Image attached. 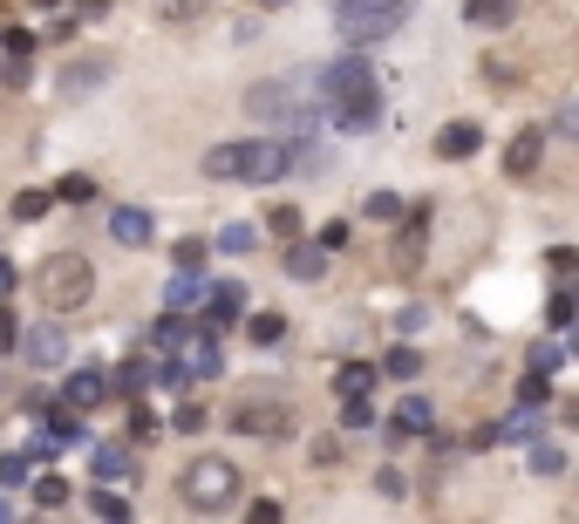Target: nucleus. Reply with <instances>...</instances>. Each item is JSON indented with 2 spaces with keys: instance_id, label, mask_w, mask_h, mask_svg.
Masks as SVG:
<instances>
[{
  "instance_id": "3",
  "label": "nucleus",
  "mask_w": 579,
  "mask_h": 524,
  "mask_svg": "<svg viewBox=\"0 0 579 524\" xmlns=\"http://www.w3.org/2000/svg\"><path fill=\"white\" fill-rule=\"evenodd\" d=\"M409 14H416V0H334V21H341V34H347V49L389 42Z\"/></svg>"
},
{
  "instance_id": "45",
  "label": "nucleus",
  "mask_w": 579,
  "mask_h": 524,
  "mask_svg": "<svg viewBox=\"0 0 579 524\" xmlns=\"http://www.w3.org/2000/svg\"><path fill=\"white\" fill-rule=\"evenodd\" d=\"M246 524H280V504H274V498H259V504L246 511Z\"/></svg>"
},
{
  "instance_id": "34",
  "label": "nucleus",
  "mask_w": 579,
  "mask_h": 524,
  "mask_svg": "<svg viewBox=\"0 0 579 524\" xmlns=\"http://www.w3.org/2000/svg\"><path fill=\"white\" fill-rule=\"evenodd\" d=\"M538 402H546V375H525V382H518V409L532 416V409H538Z\"/></svg>"
},
{
  "instance_id": "36",
  "label": "nucleus",
  "mask_w": 579,
  "mask_h": 524,
  "mask_svg": "<svg viewBox=\"0 0 579 524\" xmlns=\"http://www.w3.org/2000/svg\"><path fill=\"white\" fill-rule=\"evenodd\" d=\"M559 463H566V457L553 450V442H538V450H532V470H538V477H559Z\"/></svg>"
},
{
  "instance_id": "14",
  "label": "nucleus",
  "mask_w": 579,
  "mask_h": 524,
  "mask_svg": "<svg viewBox=\"0 0 579 524\" xmlns=\"http://www.w3.org/2000/svg\"><path fill=\"white\" fill-rule=\"evenodd\" d=\"M150 14H158L164 28H199L212 14V0H150Z\"/></svg>"
},
{
  "instance_id": "11",
  "label": "nucleus",
  "mask_w": 579,
  "mask_h": 524,
  "mask_svg": "<svg viewBox=\"0 0 579 524\" xmlns=\"http://www.w3.org/2000/svg\"><path fill=\"white\" fill-rule=\"evenodd\" d=\"M109 238L116 246H150V212L143 205H116L109 212Z\"/></svg>"
},
{
  "instance_id": "40",
  "label": "nucleus",
  "mask_w": 579,
  "mask_h": 524,
  "mask_svg": "<svg viewBox=\"0 0 579 524\" xmlns=\"http://www.w3.org/2000/svg\"><path fill=\"white\" fill-rule=\"evenodd\" d=\"M266 225H274V232H287V238H293V232H300V212H293V205H274V212H266Z\"/></svg>"
},
{
  "instance_id": "41",
  "label": "nucleus",
  "mask_w": 579,
  "mask_h": 524,
  "mask_svg": "<svg viewBox=\"0 0 579 524\" xmlns=\"http://www.w3.org/2000/svg\"><path fill=\"white\" fill-rule=\"evenodd\" d=\"M34 498H42V504H68V483L62 477H42V483H34Z\"/></svg>"
},
{
  "instance_id": "12",
  "label": "nucleus",
  "mask_w": 579,
  "mask_h": 524,
  "mask_svg": "<svg viewBox=\"0 0 579 524\" xmlns=\"http://www.w3.org/2000/svg\"><path fill=\"white\" fill-rule=\"evenodd\" d=\"M478 143H484V130H478V124H443L437 157H443V164H463V157H478Z\"/></svg>"
},
{
  "instance_id": "20",
  "label": "nucleus",
  "mask_w": 579,
  "mask_h": 524,
  "mask_svg": "<svg viewBox=\"0 0 579 524\" xmlns=\"http://www.w3.org/2000/svg\"><path fill=\"white\" fill-rule=\"evenodd\" d=\"M430 423H437V416H430V402H422V395H403V409H396V436H422Z\"/></svg>"
},
{
  "instance_id": "18",
  "label": "nucleus",
  "mask_w": 579,
  "mask_h": 524,
  "mask_svg": "<svg viewBox=\"0 0 579 524\" xmlns=\"http://www.w3.org/2000/svg\"><path fill=\"white\" fill-rule=\"evenodd\" d=\"M89 470H96V477H109V483H116V477H130V470H137V457H130V442H103V450H96V463H89Z\"/></svg>"
},
{
  "instance_id": "31",
  "label": "nucleus",
  "mask_w": 579,
  "mask_h": 524,
  "mask_svg": "<svg viewBox=\"0 0 579 524\" xmlns=\"http://www.w3.org/2000/svg\"><path fill=\"white\" fill-rule=\"evenodd\" d=\"M0 83H8V89H28V83H34V62H28V55H8V68H0Z\"/></svg>"
},
{
  "instance_id": "10",
  "label": "nucleus",
  "mask_w": 579,
  "mask_h": 524,
  "mask_svg": "<svg viewBox=\"0 0 579 524\" xmlns=\"http://www.w3.org/2000/svg\"><path fill=\"white\" fill-rule=\"evenodd\" d=\"M239 307H246V287H239V279H218V287L205 293V328L218 334L225 320H239Z\"/></svg>"
},
{
  "instance_id": "39",
  "label": "nucleus",
  "mask_w": 579,
  "mask_h": 524,
  "mask_svg": "<svg viewBox=\"0 0 579 524\" xmlns=\"http://www.w3.org/2000/svg\"><path fill=\"white\" fill-rule=\"evenodd\" d=\"M341 423H347V429H368L375 409H368V402H341Z\"/></svg>"
},
{
  "instance_id": "13",
  "label": "nucleus",
  "mask_w": 579,
  "mask_h": 524,
  "mask_svg": "<svg viewBox=\"0 0 579 524\" xmlns=\"http://www.w3.org/2000/svg\"><path fill=\"white\" fill-rule=\"evenodd\" d=\"M463 21H471V28H512L518 0H463Z\"/></svg>"
},
{
  "instance_id": "17",
  "label": "nucleus",
  "mask_w": 579,
  "mask_h": 524,
  "mask_svg": "<svg viewBox=\"0 0 579 524\" xmlns=\"http://www.w3.org/2000/svg\"><path fill=\"white\" fill-rule=\"evenodd\" d=\"M368 388H375V368H368V361H347V368L334 375V395H341V402H368Z\"/></svg>"
},
{
  "instance_id": "47",
  "label": "nucleus",
  "mask_w": 579,
  "mask_h": 524,
  "mask_svg": "<svg viewBox=\"0 0 579 524\" xmlns=\"http://www.w3.org/2000/svg\"><path fill=\"white\" fill-rule=\"evenodd\" d=\"M0 293H14V266L8 259H0Z\"/></svg>"
},
{
  "instance_id": "44",
  "label": "nucleus",
  "mask_w": 579,
  "mask_h": 524,
  "mask_svg": "<svg viewBox=\"0 0 579 524\" xmlns=\"http://www.w3.org/2000/svg\"><path fill=\"white\" fill-rule=\"evenodd\" d=\"M553 368H559V347H553V341L532 347V375H553Z\"/></svg>"
},
{
  "instance_id": "24",
  "label": "nucleus",
  "mask_w": 579,
  "mask_h": 524,
  "mask_svg": "<svg viewBox=\"0 0 579 524\" xmlns=\"http://www.w3.org/2000/svg\"><path fill=\"white\" fill-rule=\"evenodd\" d=\"M55 197H68V205H89V197H96V178H89V171H75V178L55 184Z\"/></svg>"
},
{
  "instance_id": "33",
  "label": "nucleus",
  "mask_w": 579,
  "mask_h": 524,
  "mask_svg": "<svg viewBox=\"0 0 579 524\" xmlns=\"http://www.w3.org/2000/svg\"><path fill=\"white\" fill-rule=\"evenodd\" d=\"M171 429H184V436H199V429H205V402H184V409L171 416Z\"/></svg>"
},
{
  "instance_id": "26",
  "label": "nucleus",
  "mask_w": 579,
  "mask_h": 524,
  "mask_svg": "<svg viewBox=\"0 0 579 524\" xmlns=\"http://www.w3.org/2000/svg\"><path fill=\"white\" fill-rule=\"evenodd\" d=\"M89 511H96L103 524H130V504H124V498H109V491H96V498H89Z\"/></svg>"
},
{
  "instance_id": "32",
  "label": "nucleus",
  "mask_w": 579,
  "mask_h": 524,
  "mask_svg": "<svg viewBox=\"0 0 579 524\" xmlns=\"http://www.w3.org/2000/svg\"><path fill=\"white\" fill-rule=\"evenodd\" d=\"M368 218H382V225H396V218H403V197H389V191H375V197H368Z\"/></svg>"
},
{
  "instance_id": "15",
  "label": "nucleus",
  "mask_w": 579,
  "mask_h": 524,
  "mask_svg": "<svg viewBox=\"0 0 579 524\" xmlns=\"http://www.w3.org/2000/svg\"><path fill=\"white\" fill-rule=\"evenodd\" d=\"M205 272H178L171 287H164V300H171V313H191V307H205Z\"/></svg>"
},
{
  "instance_id": "9",
  "label": "nucleus",
  "mask_w": 579,
  "mask_h": 524,
  "mask_svg": "<svg viewBox=\"0 0 579 524\" xmlns=\"http://www.w3.org/2000/svg\"><path fill=\"white\" fill-rule=\"evenodd\" d=\"M62 402H68V416H89V409H103V402H109V382H103L96 368H75L68 388H62Z\"/></svg>"
},
{
  "instance_id": "7",
  "label": "nucleus",
  "mask_w": 579,
  "mask_h": 524,
  "mask_svg": "<svg viewBox=\"0 0 579 524\" xmlns=\"http://www.w3.org/2000/svg\"><path fill=\"white\" fill-rule=\"evenodd\" d=\"M178 368H184L191 382H218V375H225V354H218V334L205 328V320H199V328H191V341H184V361H178Z\"/></svg>"
},
{
  "instance_id": "23",
  "label": "nucleus",
  "mask_w": 579,
  "mask_h": 524,
  "mask_svg": "<svg viewBox=\"0 0 579 524\" xmlns=\"http://www.w3.org/2000/svg\"><path fill=\"white\" fill-rule=\"evenodd\" d=\"M253 246H259V232H253V225H225V232H218V253H232V259L253 253Z\"/></svg>"
},
{
  "instance_id": "42",
  "label": "nucleus",
  "mask_w": 579,
  "mask_h": 524,
  "mask_svg": "<svg viewBox=\"0 0 579 524\" xmlns=\"http://www.w3.org/2000/svg\"><path fill=\"white\" fill-rule=\"evenodd\" d=\"M347 246V218H334V225H321V253H341Z\"/></svg>"
},
{
  "instance_id": "38",
  "label": "nucleus",
  "mask_w": 579,
  "mask_h": 524,
  "mask_svg": "<svg viewBox=\"0 0 579 524\" xmlns=\"http://www.w3.org/2000/svg\"><path fill=\"white\" fill-rule=\"evenodd\" d=\"M0 483H28V457H21V450L0 457Z\"/></svg>"
},
{
  "instance_id": "48",
  "label": "nucleus",
  "mask_w": 579,
  "mask_h": 524,
  "mask_svg": "<svg viewBox=\"0 0 579 524\" xmlns=\"http://www.w3.org/2000/svg\"><path fill=\"white\" fill-rule=\"evenodd\" d=\"M0 524H21V511H14V504H8V498H0Z\"/></svg>"
},
{
  "instance_id": "25",
  "label": "nucleus",
  "mask_w": 579,
  "mask_h": 524,
  "mask_svg": "<svg viewBox=\"0 0 579 524\" xmlns=\"http://www.w3.org/2000/svg\"><path fill=\"white\" fill-rule=\"evenodd\" d=\"M96 83H103V62H75L62 89H68V96H83V89H96Z\"/></svg>"
},
{
  "instance_id": "4",
  "label": "nucleus",
  "mask_w": 579,
  "mask_h": 524,
  "mask_svg": "<svg viewBox=\"0 0 579 524\" xmlns=\"http://www.w3.org/2000/svg\"><path fill=\"white\" fill-rule=\"evenodd\" d=\"M178 498L199 511V517H212V511H232L239 504V470H232L225 457H199L184 477H178Z\"/></svg>"
},
{
  "instance_id": "27",
  "label": "nucleus",
  "mask_w": 579,
  "mask_h": 524,
  "mask_svg": "<svg viewBox=\"0 0 579 524\" xmlns=\"http://www.w3.org/2000/svg\"><path fill=\"white\" fill-rule=\"evenodd\" d=\"M42 416H49V436H55V442H75V436H83V423H75L68 409H55V402H49Z\"/></svg>"
},
{
  "instance_id": "37",
  "label": "nucleus",
  "mask_w": 579,
  "mask_h": 524,
  "mask_svg": "<svg viewBox=\"0 0 579 524\" xmlns=\"http://www.w3.org/2000/svg\"><path fill=\"white\" fill-rule=\"evenodd\" d=\"M14 341H21V320H14V307H0V354H14Z\"/></svg>"
},
{
  "instance_id": "35",
  "label": "nucleus",
  "mask_w": 579,
  "mask_h": 524,
  "mask_svg": "<svg viewBox=\"0 0 579 524\" xmlns=\"http://www.w3.org/2000/svg\"><path fill=\"white\" fill-rule=\"evenodd\" d=\"M280 334H287L280 313H253V341H280Z\"/></svg>"
},
{
  "instance_id": "43",
  "label": "nucleus",
  "mask_w": 579,
  "mask_h": 524,
  "mask_svg": "<svg viewBox=\"0 0 579 524\" xmlns=\"http://www.w3.org/2000/svg\"><path fill=\"white\" fill-rule=\"evenodd\" d=\"M130 442H158V416L137 409V416H130Z\"/></svg>"
},
{
  "instance_id": "19",
  "label": "nucleus",
  "mask_w": 579,
  "mask_h": 524,
  "mask_svg": "<svg viewBox=\"0 0 579 524\" xmlns=\"http://www.w3.org/2000/svg\"><path fill=\"white\" fill-rule=\"evenodd\" d=\"M191 328H199V320H184V313L150 320V347H184V341H191Z\"/></svg>"
},
{
  "instance_id": "21",
  "label": "nucleus",
  "mask_w": 579,
  "mask_h": 524,
  "mask_svg": "<svg viewBox=\"0 0 579 524\" xmlns=\"http://www.w3.org/2000/svg\"><path fill=\"white\" fill-rule=\"evenodd\" d=\"M287 272H293V279H321V272H328V253H321V246H293V253H287Z\"/></svg>"
},
{
  "instance_id": "46",
  "label": "nucleus",
  "mask_w": 579,
  "mask_h": 524,
  "mask_svg": "<svg viewBox=\"0 0 579 524\" xmlns=\"http://www.w3.org/2000/svg\"><path fill=\"white\" fill-rule=\"evenodd\" d=\"M546 313H553V328H566V320H572V293H553V307H546Z\"/></svg>"
},
{
  "instance_id": "22",
  "label": "nucleus",
  "mask_w": 579,
  "mask_h": 524,
  "mask_svg": "<svg viewBox=\"0 0 579 524\" xmlns=\"http://www.w3.org/2000/svg\"><path fill=\"white\" fill-rule=\"evenodd\" d=\"M116 395H124V402H137L143 388H150V368H143V361H124V368H116V382H109Z\"/></svg>"
},
{
  "instance_id": "8",
  "label": "nucleus",
  "mask_w": 579,
  "mask_h": 524,
  "mask_svg": "<svg viewBox=\"0 0 579 524\" xmlns=\"http://www.w3.org/2000/svg\"><path fill=\"white\" fill-rule=\"evenodd\" d=\"M28 361H34V368H62V361H68V334L55 328V320H42V328H21V341H14Z\"/></svg>"
},
{
  "instance_id": "16",
  "label": "nucleus",
  "mask_w": 579,
  "mask_h": 524,
  "mask_svg": "<svg viewBox=\"0 0 579 524\" xmlns=\"http://www.w3.org/2000/svg\"><path fill=\"white\" fill-rule=\"evenodd\" d=\"M538 150H546V137H538V130L512 137V150H505V171H512V178H532V171H538Z\"/></svg>"
},
{
  "instance_id": "1",
  "label": "nucleus",
  "mask_w": 579,
  "mask_h": 524,
  "mask_svg": "<svg viewBox=\"0 0 579 524\" xmlns=\"http://www.w3.org/2000/svg\"><path fill=\"white\" fill-rule=\"evenodd\" d=\"M293 164H300V143H280V137H246V143L205 150V178H218V184H274Z\"/></svg>"
},
{
  "instance_id": "28",
  "label": "nucleus",
  "mask_w": 579,
  "mask_h": 524,
  "mask_svg": "<svg viewBox=\"0 0 579 524\" xmlns=\"http://www.w3.org/2000/svg\"><path fill=\"white\" fill-rule=\"evenodd\" d=\"M382 368H389L396 382H409V375L422 368V354H416V347H389V361H382Z\"/></svg>"
},
{
  "instance_id": "29",
  "label": "nucleus",
  "mask_w": 579,
  "mask_h": 524,
  "mask_svg": "<svg viewBox=\"0 0 579 524\" xmlns=\"http://www.w3.org/2000/svg\"><path fill=\"white\" fill-rule=\"evenodd\" d=\"M49 205H55V191H21L14 197V218H42Z\"/></svg>"
},
{
  "instance_id": "30",
  "label": "nucleus",
  "mask_w": 579,
  "mask_h": 524,
  "mask_svg": "<svg viewBox=\"0 0 579 524\" xmlns=\"http://www.w3.org/2000/svg\"><path fill=\"white\" fill-rule=\"evenodd\" d=\"M171 259H178V272H205V238H184Z\"/></svg>"
},
{
  "instance_id": "5",
  "label": "nucleus",
  "mask_w": 579,
  "mask_h": 524,
  "mask_svg": "<svg viewBox=\"0 0 579 524\" xmlns=\"http://www.w3.org/2000/svg\"><path fill=\"white\" fill-rule=\"evenodd\" d=\"M246 109L259 116V124H280V130H307V124H314V103H307V89H300V75H293V83H259L253 96H246Z\"/></svg>"
},
{
  "instance_id": "49",
  "label": "nucleus",
  "mask_w": 579,
  "mask_h": 524,
  "mask_svg": "<svg viewBox=\"0 0 579 524\" xmlns=\"http://www.w3.org/2000/svg\"><path fill=\"white\" fill-rule=\"evenodd\" d=\"M259 8H287V0H259Z\"/></svg>"
},
{
  "instance_id": "2",
  "label": "nucleus",
  "mask_w": 579,
  "mask_h": 524,
  "mask_svg": "<svg viewBox=\"0 0 579 524\" xmlns=\"http://www.w3.org/2000/svg\"><path fill=\"white\" fill-rule=\"evenodd\" d=\"M34 293H42L49 313H75V307H89V293H96V266L83 253H49L42 266H34Z\"/></svg>"
},
{
  "instance_id": "6",
  "label": "nucleus",
  "mask_w": 579,
  "mask_h": 524,
  "mask_svg": "<svg viewBox=\"0 0 579 524\" xmlns=\"http://www.w3.org/2000/svg\"><path fill=\"white\" fill-rule=\"evenodd\" d=\"M232 429H239V436H287L293 429V409L274 402V395H246L239 409H232Z\"/></svg>"
}]
</instances>
